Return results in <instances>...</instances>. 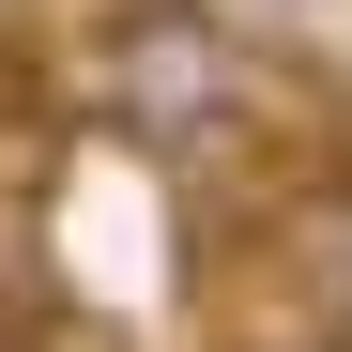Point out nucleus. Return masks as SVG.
<instances>
[{
  "label": "nucleus",
  "instance_id": "1",
  "mask_svg": "<svg viewBox=\"0 0 352 352\" xmlns=\"http://www.w3.org/2000/svg\"><path fill=\"white\" fill-rule=\"evenodd\" d=\"M245 107V46L214 0H92V123L138 153H184Z\"/></svg>",
  "mask_w": 352,
  "mask_h": 352
},
{
  "label": "nucleus",
  "instance_id": "2",
  "mask_svg": "<svg viewBox=\"0 0 352 352\" xmlns=\"http://www.w3.org/2000/svg\"><path fill=\"white\" fill-rule=\"evenodd\" d=\"M276 245H291L307 322H322V337H352V168H322V184L291 199V230H276Z\"/></svg>",
  "mask_w": 352,
  "mask_h": 352
},
{
  "label": "nucleus",
  "instance_id": "3",
  "mask_svg": "<svg viewBox=\"0 0 352 352\" xmlns=\"http://www.w3.org/2000/svg\"><path fill=\"white\" fill-rule=\"evenodd\" d=\"M214 16H322V0H214Z\"/></svg>",
  "mask_w": 352,
  "mask_h": 352
},
{
  "label": "nucleus",
  "instance_id": "4",
  "mask_svg": "<svg viewBox=\"0 0 352 352\" xmlns=\"http://www.w3.org/2000/svg\"><path fill=\"white\" fill-rule=\"evenodd\" d=\"M276 352H352V337H322V322H307V337H276Z\"/></svg>",
  "mask_w": 352,
  "mask_h": 352
}]
</instances>
